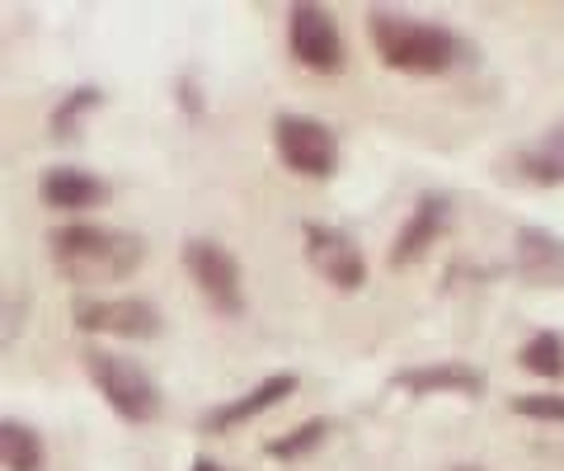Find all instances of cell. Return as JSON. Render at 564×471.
Segmentation results:
<instances>
[{"mask_svg": "<svg viewBox=\"0 0 564 471\" xmlns=\"http://www.w3.org/2000/svg\"><path fill=\"white\" fill-rule=\"evenodd\" d=\"M47 240H52V265L70 283H122L147 259V240L141 236L109 232V226H95V222L57 226Z\"/></svg>", "mask_w": 564, "mask_h": 471, "instance_id": "cell-1", "label": "cell"}, {"mask_svg": "<svg viewBox=\"0 0 564 471\" xmlns=\"http://www.w3.org/2000/svg\"><path fill=\"white\" fill-rule=\"evenodd\" d=\"M367 33H372L377 57L391 66V72H410V76L452 72L466 52L452 29L429 24V20H410V14H395V10L367 14Z\"/></svg>", "mask_w": 564, "mask_h": 471, "instance_id": "cell-2", "label": "cell"}, {"mask_svg": "<svg viewBox=\"0 0 564 471\" xmlns=\"http://www.w3.org/2000/svg\"><path fill=\"white\" fill-rule=\"evenodd\" d=\"M85 368H90L95 387L104 392V400L122 415L128 425H151L155 415H161V387L137 368L132 358H118V354H99V349H90L85 354Z\"/></svg>", "mask_w": 564, "mask_h": 471, "instance_id": "cell-3", "label": "cell"}, {"mask_svg": "<svg viewBox=\"0 0 564 471\" xmlns=\"http://www.w3.org/2000/svg\"><path fill=\"white\" fill-rule=\"evenodd\" d=\"M184 269L193 274L198 292L212 302L217 317H245V283H240V259L217 246V240H184Z\"/></svg>", "mask_w": 564, "mask_h": 471, "instance_id": "cell-4", "label": "cell"}, {"mask_svg": "<svg viewBox=\"0 0 564 471\" xmlns=\"http://www.w3.org/2000/svg\"><path fill=\"white\" fill-rule=\"evenodd\" d=\"M273 147H278L282 165L296 174H311V180H325V174H334V165H339L334 132L321 118H306V114H282L273 124Z\"/></svg>", "mask_w": 564, "mask_h": 471, "instance_id": "cell-5", "label": "cell"}, {"mask_svg": "<svg viewBox=\"0 0 564 471\" xmlns=\"http://www.w3.org/2000/svg\"><path fill=\"white\" fill-rule=\"evenodd\" d=\"M70 321L90 335H118V340H155L161 335V311L147 298H76Z\"/></svg>", "mask_w": 564, "mask_h": 471, "instance_id": "cell-6", "label": "cell"}, {"mask_svg": "<svg viewBox=\"0 0 564 471\" xmlns=\"http://www.w3.org/2000/svg\"><path fill=\"white\" fill-rule=\"evenodd\" d=\"M288 47H292V57L315 76H334V72H344V62H348L339 24L329 20L325 6H292V14H288Z\"/></svg>", "mask_w": 564, "mask_h": 471, "instance_id": "cell-7", "label": "cell"}, {"mask_svg": "<svg viewBox=\"0 0 564 471\" xmlns=\"http://www.w3.org/2000/svg\"><path fill=\"white\" fill-rule=\"evenodd\" d=\"M306 259H311V269L339 292H358L367 283V259L339 226L306 222Z\"/></svg>", "mask_w": 564, "mask_h": 471, "instance_id": "cell-8", "label": "cell"}, {"mask_svg": "<svg viewBox=\"0 0 564 471\" xmlns=\"http://www.w3.org/2000/svg\"><path fill=\"white\" fill-rule=\"evenodd\" d=\"M447 222H452V199H447V194H423V199L414 203L410 222L400 226L395 246H391V269H410L414 259L429 255L433 240L447 232Z\"/></svg>", "mask_w": 564, "mask_h": 471, "instance_id": "cell-9", "label": "cell"}, {"mask_svg": "<svg viewBox=\"0 0 564 471\" xmlns=\"http://www.w3.org/2000/svg\"><path fill=\"white\" fill-rule=\"evenodd\" d=\"M296 392V377L292 373H273V377H263L259 387H250L245 396H236V400H226V406H217V410H207L203 415V433H226V429H240L245 420H254V415H263V410H273V406H282Z\"/></svg>", "mask_w": 564, "mask_h": 471, "instance_id": "cell-10", "label": "cell"}, {"mask_svg": "<svg viewBox=\"0 0 564 471\" xmlns=\"http://www.w3.org/2000/svg\"><path fill=\"white\" fill-rule=\"evenodd\" d=\"M518 274L536 288H564V240L545 226H522L518 232Z\"/></svg>", "mask_w": 564, "mask_h": 471, "instance_id": "cell-11", "label": "cell"}, {"mask_svg": "<svg viewBox=\"0 0 564 471\" xmlns=\"http://www.w3.org/2000/svg\"><path fill=\"white\" fill-rule=\"evenodd\" d=\"M400 392L410 396H433V392H452V396H480L485 377L470 368V363H433V368H400L395 377Z\"/></svg>", "mask_w": 564, "mask_h": 471, "instance_id": "cell-12", "label": "cell"}, {"mask_svg": "<svg viewBox=\"0 0 564 471\" xmlns=\"http://www.w3.org/2000/svg\"><path fill=\"white\" fill-rule=\"evenodd\" d=\"M104 199H109V184L95 180L90 170L57 165V170H47V180H43V203L62 207V213H85V207H99Z\"/></svg>", "mask_w": 564, "mask_h": 471, "instance_id": "cell-13", "label": "cell"}, {"mask_svg": "<svg viewBox=\"0 0 564 471\" xmlns=\"http://www.w3.org/2000/svg\"><path fill=\"white\" fill-rule=\"evenodd\" d=\"M518 170H522V180L545 184V189L564 184V128H551L536 147H527L518 156Z\"/></svg>", "mask_w": 564, "mask_h": 471, "instance_id": "cell-14", "label": "cell"}, {"mask_svg": "<svg viewBox=\"0 0 564 471\" xmlns=\"http://www.w3.org/2000/svg\"><path fill=\"white\" fill-rule=\"evenodd\" d=\"M0 458H6V471H43L47 448L39 439V429H29L20 420H0Z\"/></svg>", "mask_w": 564, "mask_h": 471, "instance_id": "cell-15", "label": "cell"}, {"mask_svg": "<svg viewBox=\"0 0 564 471\" xmlns=\"http://www.w3.org/2000/svg\"><path fill=\"white\" fill-rule=\"evenodd\" d=\"M522 368L536 373V377H545V382L564 377V340L555 335V330H541L536 340L522 344Z\"/></svg>", "mask_w": 564, "mask_h": 471, "instance_id": "cell-16", "label": "cell"}, {"mask_svg": "<svg viewBox=\"0 0 564 471\" xmlns=\"http://www.w3.org/2000/svg\"><path fill=\"white\" fill-rule=\"evenodd\" d=\"M329 439V420H306V425H296V429H288L282 439H273L269 448V458L273 462H296V458H306V452H315Z\"/></svg>", "mask_w": 564, "mask_h": 471, "instance_id": "cell-17", "label": "cell"}, {"mask_svg": "<svg viewBox=\"0 0 564 471\" xmlns=\"http://www.w3.org/2000/svg\"><path fill=\"white\" fill-rule=\"evenodd\" d=\"M99 99H104V95L95 90V85H80V90H70V95L57 104V109H52V137H62V142H66V137L80 128V114H85V109H99Z\"/></svg>", "mask_w": 564, "mask_h": 471, "instance_id": "cell-18", "label": "cell"}, {"mask_svg": "<svg viewBox=\"0 0 564 471\" xmlns=\"http://www.w3.org/2000/svg\"><path fill=\"white\" fill-rule=\"evenodd\" d=\"M508 410L522 415V420L564 425V396H551V392H541V396H513V400H508Z\"/></svg>", "mask_w": 564, "mask_h": 471, "instance_id": "cell-19", "label": "cell"}, {"mask_svg": "<svg viewBox=\"0 0 564 471\" xmlns=\"http://www.w3.org/2000/svg\"><path fill=\"white\" fill-rule=\"evenodd\" d=\"M188 471H226V467H217L212 458H193V467H188Z\"/></svg>", "mask_w": 564, "mask_h": 471, "instance_id": "cell-20", "label": "cell"}, {"mask_svg": "<svg viewBox=\"0 0 564 471\" xmlns=\"http://www.w3.org/2000/svg\"><path fill=\"white\" fill-rule=\"evenodd\" d=\"M456 471H480V467H456Z\"/></svg>", "mask_w": 564, "mask_h": 471, "instance_id": "cell-21", "label": "cell"}]
</instances>
